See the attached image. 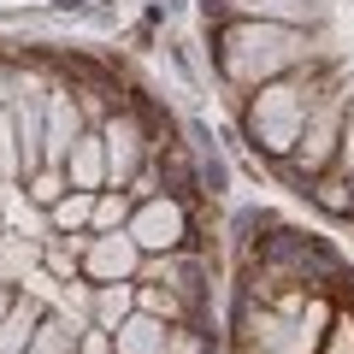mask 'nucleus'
<instances>
[{
    "label": "nucleus",
    "mask_w": 354,
    "mask_h": 354,
    "mask_svg": "<svg viewBox=\"0 0 354 354\" xmlns=\"http://www.w3.org/2000/svg\"><path fill=\"white\" fill-rule=\"evenodd\" d=\"M201 18L254 160L354 225V0H201Z\"/></svg>",
    "instance_id": "2"
},
{
    "label": "nucleus",
    "mask_w": 354,
    "mask_h": 354,
    "mask_svg": "<svg viewBox=\"0 0 354 354\" xmlns=\"http://www.w3.org/2000/svg\"><path fill=\"white\" fill-rule=\"evenodd\" d=\"M207 201L124 59L0 41V354H218Z\"/></svg>",
    "instance_id": "1"
},
{
    "label": "nucleus",
    "mask_w": 354,
    "mask_h": 354,
    "mask_svg": "<svg viewBox=\"0 0 354 354\" xmlns=\"http://www.w3.org/2000/svg\"><path fill=\"white\" fill-rule=\"evenodd\" d=\"M218 354H354V266L278 213H242Z\"/></svg>",
    "instance_id": "3"
}]
</instances>
